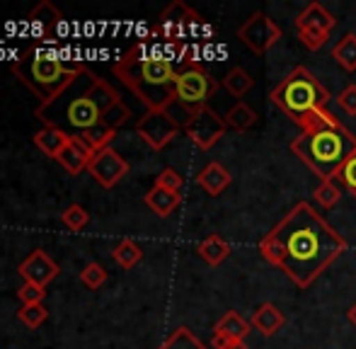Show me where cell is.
Returning a JSON list of instances; mask_svg holds the SVG:
<instances>
[{
    "label": "cell",
    "instance_id": "25",
    "mask_svg": "<svg viewBox=\"0 0 356 349\" xmlns=\"http://www.w3.org/2000/svg\"><path fill=\"white\" fill-rule=\"evenodd\" d=\"M332 58L344 68V71H356V34H344L332 49Z\"/></svg>",
    "mask_w": 356,
    "mask_h": 349
},
{
    "label": "cell",
    "instance_id": "30",
    "mask_svg": "<svg viewBox=\"0 0 356 349\" xmlns=\"http://www.w3.org/2000/svg\"><path fill=\"white\" fill-rule=\"evenodd\" d=\"M17 316H19V320H22L24 325L32 327V330H37L39 325H44V323H47L49 311L42 306V303H34V306H22L17 311Z\"/></svg>",
    "mask_w": 356,
    "mask_h": 349
},
{
    "label": "cell",
    "instance_id": "23",
    "mask_svg": "<svg viewBox=\"0 0 356 349\" xmlns=\"http://www.w3.org/2000/svg\"><path fill=\"white\" fill-rule=\"evenodd\" d=\"M223 122H225V127L233 129V131L245 133V131H250L254 124H257V112H254L248 102H243V99H240V102H235L233 107L225 112Z\"/></svg>",
    "mask_w": 356,
    "mask_h": 349
},
{
    "label": "cell",
    "instance_id": "3",
    "mask_svg": "<svg viewBox=\"0 0 356 349\" xmlns=\"http://www.w3.org/2000/svg\"><path fill=\"white\" fill-rule=\"evenodd\" d=\"M291 151L320 179H334L356 153V136L332 114L325 112L291 141Z\"/></svg>",
    "mask_w": 356,
    "mask_h": 349
},
{
    "label": "cell",
    "instance_id": "32",
    "mask_svg": "<svg viewBox=\"0 0 356 349\" xmlns=\"http://www.w3.org/2000/svg\"><path fill=\"white\" fill-rule=\"evenodd\" d=\"M80 282H83L88 289L104 286V282H107V269H104L99 262H90L88 267L80 272Z\"/></svg>",
    "mask_w": 356,
    "mask_h": 349
},
{
    "label": "cell",
    "instance_id": "11",
    "mask_svg": "<svg viewBox=\"0 0 356 349\" xmlns=\"http://www.w3.org/2000/svg\"><path fill=\"white\" fill-rule=\"evenodd\" d=\"M136 133L148 143L153 151H163L170 141L179 133V129L172 124V119L163 109H148L136 124Z\"/></svg>",
    "mask_w": 356,
    "mask_h": 349
},
{
    "label": "cell",
    "instance_id": "15",
    "mask_svg": "<svg viewBox=\"0 0 356 349\" xmlns=\"http://www.w3.org/2000/svg\"><path fill=\"white\" fill-rule=\"evenodd\" d=\"M92 156H95L92 148H90L80 136H73V138H68L66 148H63L61 156H58L56 161L61 163L71 174H80L83 170H88V163Z\"/></svg>",
    "mask_w": 356,
    "mask_h": 349
},
{
    "label": "cell",
    "instance_id": "38",
    "mask_svg": "<svg viewBox=\"0 0 356 349\" xmlns=\"http://www.w3.org/2000/svg\"><path fill=\"white\" fill-rule=\"evenodd\" d=\"M211 347L213 349H250L245 340H230V337H223V335H213Z\"/></svg>",
    "mask_w": 356,
    "mask_h": 349
},
{
    "label": "cell",
    "instance_id": "16",
    "mask_svg": "<svg viewBox=\"0 0 356 349\" xmlns=\"http://www.w3.org/2000/svg\"><path fill=\"white\" fill-rule=\"evenodd\" d=\"M334 24H337L334 15H330L327 10H325V5H320V3H308L298 13V17H296V29H298V32H303V29H315V32L330 34L334 29Z\"/></svg>",
    "mask_w": 356,
    "mask_h": 349
},
{
    "label": "cell",
    "instance_id": "20",
    "mask_svg": "<svg viewBox=\"0 0 356 349\" xmlns=\"http://www.w3.org/2000/svg\"><path fill=\"white\" fill-rule=\"evenodd\" d=\"M197 252H199V257H202L204 262L216 267V264L228 260L230 252H233V247H230V243L225 241V238H220L218 233H211V236H207L202 243H199Z\"/></svg>",
    "mask_w": 356,
    "mask_h": 349
},
{
    "label": "cell",
    "instance_id": "39",
    "mask_svg": "<svg viewBox=\"0 0 356 349\" xmlns=\"http://www.w3.org/2000/svg\"><path fill=\"white\" fill-rule=\"evenodd\" d=\"M347 320L352 323V325L356 327V301L352 303V306H349V311H347Z\"/></svg>",
    "mask_w": 356,
    "mask_h": 349
},
{
    "label": "cell",
    "instance_id": "19",
    "mask_svg": "<svg viewBox=\"0 0 356 349\" xmlns=\"http://www.w3.org/2000/svg\"><path fill=\"white\" fill-rule=\"evenodd\" d=\"M145 206L150 209L153 213H158L160 218L170 216L175 209L182 204V194L179 192H170V189H163V187H153L148 194L143 197Z\"/></svg>",
    "mask_w": 356,
    "mask_h": 349
},
{
    "label": "cell",
    "instance_id": "7",
    "mask_svg": "<svg viewBox=\"0 0 356 349\" xmlns=\"http://www.w3.org/2000/svg\"><path fill=\"white\" fill-rule=\"evenodd\" d=\"M218 90L216 78H211V73L204 71L199 63H189V66L179 68L177 78H175V99L189 104V107H207L209 99L213 97V92Z\"/></svg>",
    "mask_w": 356,
    "mask_h": 349
},
{
    "label": "cell",
    "instance_id": "13",
    "mask_svg": "<svg viewBox=\"0 0 356 349\" xmlns=\"http://www.w3.org/2000/svg\"><path fill=\"white\" fill-rule=\"evenodd\" d=\"M17 272H19V277H22L24 282L37 284V286L47 289V284H51L54 279L58 277L61 267H58V264L54 262L44 250H34L32 255H27L22 262H19Z\"/></svg>",
    "mask_w": 356,
    "mask_h": 349
},
{
    "label": "cell",
    "instance_id": "37",
    "mask_svg": "<svg viewBox=\"0 0 356 349\" xmlns=\"http://www.w3.org/2000/svg\"><path fill=\"white\" fill-rule=\"evenodd\" d=\"M337 104L349 114V117H356V86H347L342 92L337 95Z\"/></svg>",
    "mask_w": 356,
    "mask_h": 349
},
{
    "label": "cell",
    "instance_id": "31",
    "mask_svg": "<svg viewBox=\"0 0 356 349\" xmlns=\"http://www.w3.org/2000/svg\"><path fill=\"white\" fill-rule=\"evenodd\" d=\"M61 221H63V226L71 228V231H83L90 221V213L85 211V206H80V204H71V206L61 213Z\"/></svg>",
    "mask_w": 356,
    "mask_h": 349
},
{
    "label": "cell",
    "instance_id": "35",
    "mask_svg": "<svg viewBox=\"0 0 356 349\" xmlns=\"http://www.w3.org/2000/svg\"><path fill=\"white\" fill-rule=\"evenodd\" d=\"M334 179H337V182L342 184L344 189H349V192H352L354 197H356V153H354L352 158H349L347 163H344L342 170L337 172V177H334Z\"/></svg>",
    "mask_w": 356,
    "mask_h": 349
},
{
    "label": "cell",
    "instance_id": "36",
    "mask_svg": "<svg viewBox=\"0 0 356 349\" xmlns=\"http://www.w3.org/2000/svg\"><path fill=\"white\" fill-rule=\"evenodd\" d=\"M298 39L305 49H310V51H320V49L327 44L330 34L327 32H315V29H303V32H298Z\"/></svg>",
    "mask_w": 356,
    "mask_h": 349
},
{
    "label": "cell",
    "instance_id": "4",
    "mask_svg": "<svg viewBox=\"0 0 356 349\" xmlns=\"http://www.w3.org/2000/svg\"><path fill=\"white\" fill-rule=\"evenodd\" d=\"M114 76L148 109H165L175 95L177 68L168 58H136L127 51L114 63Z\"/></svg>",
    "mask_w": 356,
    "mask_h": 349
},
{
    "label": "cell",
    "instance_id": "10",
    "mask_svg": "<svg viewBox=\"0 0 356 349\" xmlns=\"http://www.w3.org/2000/svg\"><path fill=\"white\" fill-rule=\"evenodd\" d=\"M225 129L228 127H225L223 117H218V114L207 104V107L199 109V114L192 119V124L184 129V133H187L189 141H192L197 148L209 151V148H213L216 143L225 136Z\"/></svg>",
    "mask_w": 356,
    "mask_h": 349
},
{
    "label": "cell",
    "instance_id": "1",
    "mask_svg": "<svg viewBox=\"0 0 356 349\" xmlns=\"http://www.w3.org/2000/svg\"><path fill=\"white\" fill-rule=\"evenodd\" d=\"M347 247V241L308 202L296 204L259 241L264 260L282 269L298 289H308Z\"/></svg>",
    "mask_w": 356,
    "mask_h": 349
},
{
    "label": "cell",
    "instance_id": "21",
    "mask_svg": "<svg viewBox=\"0 0 356 349\" xmlns=\"http://www.w3.org/2000/svg\"><path fill=\"white\" fill-rule=\"evenodd\" d=\"M68 138H71V136H66V133L58 131V129L42 127L37 133H34V146H37L44 156H49V158H54V161H56V158L61 156L63 148H66Z\"/></svg>",
    "mask_w": 356,
    "mask_h": 349
},
{
    "label": "cell",
    "instance_id": "8",
    "mask_svg": "<svg viewBox=\"0 0 356 349\" xmlns=\"http://www.w3.org/2000/svg\"><path fill=\"white\" fill-rule=\"evenodd\" d=\"M199 24H202L199 13H194L182 0H175L172 5H168V8L160 13L158 24L150 29V34L165 39V42H182V39L187 37L192 29H197Z\"/></svg>",
    "mask_w": 356,
    "mask_h": 349
},
{
    "label": "cell",
    "instance_id": "22",
    "mask_svg": "<svg viewBox=\"0 0 356 349\" xmlns=\"http://www.w3.org/2000/svg\"><path fill=\"white\" fill-rule=\"evenodd\" d=\"M250 332H252V325H250V320H245L238 311H228L213 325V335H223V337H230V340H245Z\"/></svg>",
    "mask_w": 356,
    "mask_h": 349
},
{
    "label": "cell",
    "instance_id": "9",
    "mask_svg": "<svg viewBox=\"0 0 356 349\" xmlns=\"http://www.w3.org/2000/svg\"><path fill=\"white\" fill-rule=\"evenodd\" d=\"M238 39L254 54H267L282 39V27L267 13H252L238 29Z\"/></svg>",
    "mask_w": 356,
    "mask_h": 349
},
{
    "label": "cell",
    "instance_id": "14",
    "mask_svg": "<svg viewBox=\"0 0 356 349\" xmlns=\"http://www.w3.org/2000/svg\"><path fill=\"white\" fill-rule=\"evenodd\" d=\"M61 22H63L61 13H58V10L54 8V3H49V0L39 3L37 8L29 13L32 32L37 34L39 39H44V42H54V32H56V27Z\"/></svg>",
    "mask_w": 356,
    "mask_h": 349
},
{
    "label": "cell",
    "instance_id": "24",
    "mask_svg": "<svg viewBox=\"0 0 356 349\" xmlns=\"http://www.w3.org/2000/svg\"><path fill=\"white\" fill-rule=\"evenodd\" d=\"M112 257L122 269H131V267H136V264L141 262L143 250H141V245H138L136 241H131V238H124V241L117 243V247L112 250Z\"/></svg>",
    "mask_w": 356,
    "mask_h": 349
},
{
    "label": "cell",
    "instance_id": "26",
    "mask_svg": "<svg viewBox=\"0 0 356 349\" xmlns=\"http://www.w3.org/2000/svg\"><path fill=\"white\" fill-rule=\"evenodd\" d=\"M252 86H254L252 76H250V73L245 71V68H240V66L230 68L228 76L223 78V88L228 90L233 97H238V102H240V97H245V95L252 90Z\"/></svg>",
    "mask_w": 356,
    "mask_h": 349
},
{
    "label": "cell",
    "instance_id": "5",
    "mask_svg": "<svg viewBox=\"0 0 356 349\" xmlns=\"http://www.w3.org/2000/svg\"><path fill=\"white\" fill-rule=\"evenodd\" d=\"M269 99L303 131L320 114L327 112L330 92L308 68L298 66L269 92Z\"/></svg>",
    "mask_w": 356,
    "mask_h": 349
},
{
    "label": "cell",
    "instance_id": "28",
    "mask_svg": "<svg viewBox=\"0 0 356 349\" xmlns=\"http://www.w3.org/2000/svg\"><path fill=\"white\" fill-rule=\"evenodd\" d=\"M160 349H207V345H204V342L199 340L189 327L179 325L177 330H175L172 335L163 342V347Z\"/></svg>",
    "mask_w": 356,
    "mask_h": 349
},
{
    "label": "cell",
    "instance_id": "2",
    "mask_svg": "<svg viewBox=\"0 0 356 349\" xmlns=\"http://www.w3.org/2000/svg\"><path fill=\"white\" fill-rule=\"evenodd\" d=\"M117 102H122L117 90L83 66L56 97L39 104L34 117L42 119L44 127H54L73 138L102 127L107 112Z\"/></svg>",
    "mask_w": 356,
    "mask_h": 349
},
{
    "label": "cell",
    "instance_id": "12",
    "mask_svg": "<svg viewBox=\"0 0 356 349\" xmlns=\"http://www.w3.org/2000/svg\"><path fill=\"white\" fill-rule=\"evenodd\" d=\"M88 172L92 174L102 187L112 189L129 174V163L122 158V153H117L112 146H107L90 158Z\"/></svg>",
    "mask_w": 356,
    "mask_h": 349
},
{
    "label": "cell",
    "instance_id": "18",
    "mask_svg": "<svg viewBox=\"0 0 356 349\" xmlns=\"http://www.w3.org/2000/svg\"><path fill=\"white\" fill-rule=\"evenodd\" d=\"M230 182H233V174L228 172V168L220 165V163H209V165L197 174V184L207 194H211V197L223 194Z\"/></svg>",
    "mask_w": 356,
    "mask_h": 349
},
{
    "label": "cell",
    "instance_id": "6",
    "mask_svg": "<svg viewBox=\"0 0 356 349\" xmlns=\"http://www.w3.org/2000/svg\"><path fill=\"white\" fill-rule=\"evenodd\" d=\"M83 63H66L56 54L47 51L42 47H32L15 58L13 73L24 83L42 102L54 99L68 83L78 76Z\"/></svg>",
    "mask_w": 356,
    "mask_h": 349
},
{
    "label": "cell",
    "instance_id": "27",
    "mask_svg": "<svg viewBox=\"0 0 356 349\" xmlns=\"http://www.w3.org/2000/svg\"><path fill=\"white\" fill-rule=\"evenodd\" d=\"M313 197L315 204H320L323 209H332L342 199V184L337 179H320V184L313 189Z\"/></svg>",
    "mask_w": 356,
    "mask_h": 349
},
{
    "label": "cell",
    "instance_id": "33",
    "mask_svg": "<svg viewBox=\"0 0 356 349\" xmlns=\"http://www.w3.org/2000/svg\"><path fill=\"white\" fill-rule=\"evenodd\" d=\"M182 184H184L182 174L175 170V168H165V170H160V174L155 177V187L170 189V192H179Z\"/></svg>",
    "mask_w": 356,
    "mask_h": 349
},
{
    "label": "cell",
    "instance_id": "34",
    "mask_svg": "<svg viewBox=\"0 0 356 349\" xmlns=\"http://www.w3.org/2000/svg\"><path fill=\"white\" fill-rule=\"evenodd\" d=\"M44 296H47V291H44V286H37V284L24 282L22 286L17 289V298L22 301V306H34V303H42Z\"/></svg>",
    "mask_w": 356,
    "mask_h": 349
},
{
    "label": "cell",
    "instance_id": "17",
    "mask_svg": "<svg viewBox=\"0 0 356 349\" xmlns=\"http://www.w3.org/2000/svg\"><path fill=\"white\" fill-rule=\"evenodd\" d=\"M250 325L264 337H272L277 335L279 330L286 325V316L282 313V308L277 303H262V306L254 308L252 318H250Z\"/></svg>",
    "mask_w": 356,
    "mask_h": 349
},
{
    "label": "cell",
    "instance_id": "29",
    "mask_svg": "<svg viewBox=\"0 0 356 349\" xmlns=\"http://www.w3.org/2000/svg\"><path fill=\"white\" fill-rule=\"evenodd\" d=\"M165 114H168L170 119H172V124L175 127L182 131V129H187L189 124H192V119L199 114V109L197 107H189V104H184V102H179V99H170L168 102V107L163 109Z\"/></svg>",
    "mask_w": 356,
    "mask_h": 349
}]
</instances>
